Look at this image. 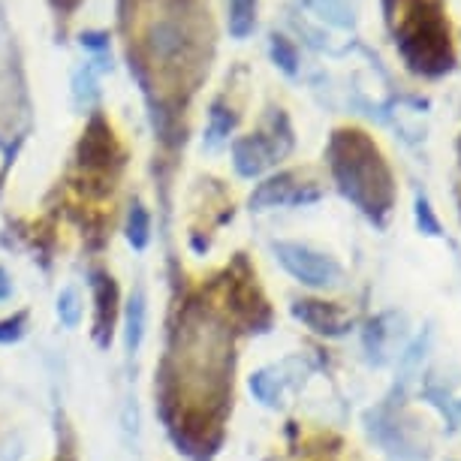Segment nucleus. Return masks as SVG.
<instances>
[{
	"mask_svg": "<svg viewBox=\"0 0 461 461\" xmlns=\"http://www.w3.org/2000/svg\"><path fill=\"white\" fill-rule=\"evenodd\" d=\"M275 254L281 259V266L290 272L295 281L308 284V286H332L341 281V268H338L335 259H329L317 250L304 248V245H293V241H277Z\"/></svg>",
	"mask_w": 461,
	"mask_h": 461,
	"instance_id": "nucleus-4",
	"label": "nucleus"
},
{
	"mask_svg": "<svg viewBox=\"0 0 461 461\" xmlns=\"http://www.w3.org/2000/svg\"><path fill=\"white\" fill-rule=\"evenodd\" d=\"M257 28V0H230V33L245 40Z\"/></svg>",
	"mask_w": 461,
	"mask_h": 461,
	"instance_id": "nucleus-8",
	"label": "nucleus"
},
{
	"mask_svg": "<svg viewBox=\"0 0 461 461\" xmlns=\"http://www.w3.org/2000/svg\"><path fill=\"white\" fill-rule=\"evenodd\" d=\"M320 199V187L314 181H302L299 172H281V176L263 181L254 196L250 208H275V205H302Z\"/></svg>",
	"mask_w": 461,
	"mask_h": 461,
	"instance_id": "nucleus-5",
	"label": "nucleus"
},
{
	"mask_svg": "<svg viewBox=\"0 0 461 461\" xmlns=\"http://www.w3.org/2000/svg\"><path fill=\"white\" fill-rule=\"evenodd\" d=\"M10 295V281H6V275L0 272V299H6Z\"/></svg>",
	"mask_w": 461,
	"mask_h": 461,
	"instance_id": "nucleus-17",
	"label": "nucleus"
},
{
	"mask_svg": "<svg viewBox=\"0 0 461 461\" xmlns=\"http://www.w3.org/2000/svg\"><path fill=\"white\" fill-rule=\"evenodd\" d=\"M212 121H214V124H212V139H223L232 127H236V115H230V112H226L221 103L214 106Z\"/></svg>",
	"mask_w": 461,
	"mask_h": 461,
	"instance_id": "nucleus-15",
	"label": "nucleus"
},
{
	"mask_svg": "<svg viewBox=\"0 0 461 461\" xmlns=\"http://www.w3.org/2000/svg\"><path fill=\"white\" fill-rule=\"evenodd\" d=\"M79 158L85 167L97 169V167H109L112 158H115V139H112V130L106 127L103 118H94L88 133L82 139V148H79Z\"/></svg>",
	"mask_w": 461,
	"mask_h": 461,
	"instance_id": "nucleus-7",
	"label": "nucleus"
},
{
	"mask_svg": "<svg viewBox=\"0 0 461 461\" xmlns=\"http://www.w3.org/2000/svg\"><path fill=\"white\" fill-rule=\"evenodd\" d=\"M458 160H461V139H458ZM458 208H461V199H458Z\"/></svg>",
	"mask_w": 461,
	"mask_h": 461,
	"instance_id": "nucleus-19",
	"label": "nucleus"
},
{
	"mask_svg": "<svg viewBox=\"0 0 461 461\" xmlns=\"http://www.w3.org/2000/svg\"><path fill=\"white\" fill-rule=\"evenodd\" d=\"M416 226H420V232H425V236H431V239L440 236V221L425 196H416Z\"/></svg>",
	"mask_w": 461,
	"mask_h": 461,
	"instance_id": "nucleus-12",
	"label": "nucleus"
},
{
	"mask_svg": "<svg viewBox=\"0 0 461 461\" xmlns=\"http://www.w3.org/2000/svg\"><path fill=\"white\" fill-rule=\"evenodd\" d=\"M383 13L413 76L440 79L456 69V49L443 0H383Z\"/></svg>",
	"mask_w": 461,
	"mask_h": 461,
	"instance_id": "nucleus-2",
	"label": "nucleus"
},
{
	"mask_svg": "<svg viewBox=\"0 0 461 461\" xmlns=\"http://www.w3.org/2000/svg\"><path fill=\"white\" fill-rule=\"evenodd\" d=\"M22 326H24L22 314L15 317V320H6V323H0V341H15V338L22 335Z\"/></svg>",
	"mask_w": 461,
	"mask_h": 461,
	"instance_id": "nucleus-16",
	"label": "nucleus"
},
{
	"mask_svg": "<svg viewBox=\"0 0 461 461\" xmlns=\"http://www.w3.org/2000/svg\"><path fill=\"white\" fill-rule=\"evenodd\" d=\"M100 290H97V299H100V320H97V326H100V332H106V326H109V332H112V314H115V284L106 281V277H100Z\"/></svg>",
	"mask_w": 461,
	"mask_h": 461,
	"instance_id": "nucleus-11",
	"label": "nucleus"
},
{
	"mask_svg": "<svg viewBox=\"0 0 461 461\" xmlns=\"http://www.w3.org/2000/svg\"><path fill=\"white\" fill-rule=\"evenodd\" d=\"M293 317L302 320L308 329H314L317 335H329V338H338L350 329V314H344L338 304H329V302H317V299H302L293 304Z\"/></svg>",
	"mask_w": 461,
	"mask_h": 461,
	"instance_id": "nucleus-6",
	"label": "nucleus"
},
{
	"mask_svg": "<svg viewBox=\"0 0 461 461\" xmlns=\"http://www.w3.org/2000/svg\"><path fill=\"white\" fill-rule=\"evenodd\" d=\"M79 314H82L79 295H76L73 290H64V293H60V299H58V317H60V323H64V326H76V323H79Z\"/></svg>",
	"mask_w": 461,
	"mask_h": 461,
	"instance_id": "nucleus-14",
	"label": "nucleus"
},
{
	"mask_svg": "<svg viewBox=\"0 0 461 461\" xmlns=\"http://www.w3.org/2000/svg\"><path fill=\"white\" fill-rule=\"evenodd\" d=\"M127 236H130V245L139 248V250L148 245V214H145L142 205H133V212H130Z\"/></svg>",
	"mask_w": 461,
	"mask_h": 461,
	"instance_id": "nucleus-13",
	"label": "nucleus"
},
{
	"mask_svg": "<svg viewBox=\"0 0 461 461\" xmlns=\"http://www.w3.org/2000/svg\"><path fill=\"white\" fill-rule=\"evenodd\" d=\"M58 6H64V10H73L76 0H58Z\"/></svg>",
	"mask_w": 461,
	"mask_h": 461,
	"instance_id": "nucleus-18",
	"label": "nucleus"
},
{
	"mask_svg": "<svg viewBox=\"0 0 461 461\" xmlns=\"http://www.w3.org/2000/svg\"><path fill=\"white\" fill-rule=\"evenodd\" d=\"M142 332H145V299L142 293H136L130 299V308H127V344L130 350H139L142 344Z\"/></svg>",
	"mask_w": 461,
	"mask_h": 461,
	"instance_id": "nucleus-9",
	"label": "nucleus"
},
{
	"mask_svg": "<svg viewBox=\"0 0 461 461\" xmlns=\"http://www.w3.org/2000/svg\"><path fill=\"white\" fill-rule=\"evenodd\" d=\"M272 58L286 76H295V69H299V51H295L293 42L286 37H281V33H275L272 37Z\"/></svg>",
	"mask_w": 461,
	"mask_h": 461,
	"instance_id": "nucleus-10",
	"label": "nucleus"
},
{
	"mask_svg": "<svg viewBox=\"0 0 461 461\" xmlns=\"http://www.w3.org/2000/svg\"><path fill=\"white\" fill-rule=\"evenodd\" d=\"M329 167L338 190L365 217L383 226L395 205V176L380 145L359 127H341L329 139Z\"/></svg>",
	"mask_w": 461,
	"mask_h": 461,
	"instance_id": "nucleus-1",
	"label": "nucleus"
},
{
	"mask_svg": "<svg viewBox=\"0 0 461 461\" xmlns=\"http://www.w3.org/2000/svg\"><path fill=\"white\" fill-rule=\"evenodd\" d=\"M286 115L281 109L275 112V136L268 139L263 133H257V136H245V139H239L236 145H232V158H236V169H239V176H245V178H257V176H263V172L272 167V163L277 158H284V154H290L286 148L277 145V139H281L284 145H293V133L286 130V133L277 136V124H281Z\"/></svg>",
	"mask_w": 461,
	"mask_h": 461,
	"instance_id": "nucleus-3",
	"label": "nucleus"
}]
</instances>
